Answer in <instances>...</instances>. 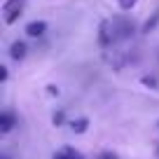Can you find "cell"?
<instances>
[{
  "label": "cell",
  "instance_id": "cell-1",
  "mask_svg": "<svg viewBox=\"0 0 159 159\" xmlns=\"http://www.w3.org/2000/svg\"><path fill=\"white\" fill-rule=\"evenodd\" d=\"M45 30H47L45 21H30V24L26 26V35H30V38H40Z\"/></svg>",
  "mask_w": 159,
  "mask_h": 159
},
{
  "label": "cell",
  "instance_id": "cell-2",
  "mask_svg": "<svg viewBox=\"0 0 159 159\" xmlns=\"http://www.w3.org/2000/svg\"><path fill=\"white\" fill-rule=\"evenodd\" d=\"M14 126V115L12 112H2L0 115V134H10Z\"/></svg>",
  "mask_w": 159,
  "mask_h": 159
},
{
  "label": "cell",
  "instance_id": "cell-3",
  "mask_svg": "<svg viewBox=\"0 0 159 159\" xmlns=\"http://www.w3.org/2000/svg\"><path fill=\"white\" fill-rule=\"evenodd\" d=\"M54 159H84V157L73 148H63V150H59V152L54 154Z\"/></svg>",
  "mask_w": 159,
  "mask_h": 159
},
{
  "label": "cell",
  "instance_id": "cell-4",
  "mask_svg": "<svg viewBox=\"0 0 159 159\" xmlns=\"http://www.w3.org/2000/svg\"><path fill=\"white\" fill-rule=\"evenodd\" d=\"M10 56L14 61H21L26 56V45H24V42H14V45L10 47Z\"/></svg>",
  "mask_w": 159,
  "mask_h": 159
},
{
  "label": "cell",
  "instance_id": "cell-5",
  "mask_svg": "<svg viewBox=\"0 0 159 159\" xmlns=\"http://www.w3.org/2000/svg\"><path fill=\"white\" fill-rule=\"evenodd\" d=\"M87 126H89V122H87L84 117H82V119H75V122H70V129H73L75 134H84Z\"/></svg>",
  "mask_w": 159,
  "mask_h": 159
},
{
  "label": "cell",
  "instance_id": "cell-6",
  "mask_svg": "<svg viewBox=\"0 0 159 159\" xmlns=\"http://www.w3.org/2000/svg\"><path fill=\"white\" fill-rule=\"evenodd\" d=\"M117 2H119V7H122V10H131L138 0H117Z\"/></svg>",
  "mask_w": 159,
  "mask_h": 159
},
{
  "label": "cell",
  "instance_id": "cell-7",
  "mask_svg": "<svg viewBox=\"0 0 159 159\" xmlns=\"http://www.w3.org/2000/svg\"><path fill=\"white\" fill-rule=\"evenodd\" d=\"M157 21H159V12H157V14L152 16V21H148V24H145V33H150V28H152V26L157 24Z\"/></svg>",
  "mask_w": 159,
  "mask_h": 159
},
{
  "label": "cell",
  "instance_id": "cell-8",
  "mask_svg": "<svg viewBox=\"0 0 159 159\" xmlns=\"http://www.w3.org/2000/svg\"><path fill=\"white\" fill-rule=\"evenodd\" d=\"M5 80H7V68L0 66V82H5Z\"/></svg>",
  "mask_w": 159,
  "mask_h": 159
},
{
  "label": "cell",
  "instance_id": "cell-9",
  "mask_svg": "<svg viewBox=\"0 0 159 159\" xmlns=\"http://www.w3.org/2000/svg\"><path fill=\"white\" fill-rule=\"evenodd\" d=\"M98 159H117V154H112V152H103Z\"/></svg>",
  "mask_w": 159,
  "mask_h": 159
},
{
  "label": "cell",
  "instance_id": "cell-10",
  "mask_svg": "<svg viewBox=\"0 0 159 159\" xmlns=\"http://www.w3.org/2000/svg\"><path fill=\"white\" fill-rule=\"evenodd\" d=\"M61 122H63V112H56L54 115V124H61Z\"/></svg>",
  "mask_w": 159,
  "mask_h": 159
},
{
  "label": "cell",
  "instance_id": "cell-11",
  "mask_svg": "<svg viewBox=\"0 0 159 159\" xmlns=\"http://www.w3.org/2000/svg\"><path fill=\"white\" fill-rule=\"evenodd\" d=\"M2 159H7V157H2Z\"/></svg>",
  "mask_w": 159,
  "mask_h": 159
},
{
  "label": "cell",
  "instance_id": "cell-12",
  "mask_svg": "<svg viewBox=\"0 0 159 159\" xmlns=\"http://www.w3.org/2000/svg\"><path fill=\"white\" fill-rule=\"evenodd\" d=\"M16 2H19V0H16Z\"/></svg>",
  "mask_w": 159,
  "mask_h": 159
}]
</instances>
